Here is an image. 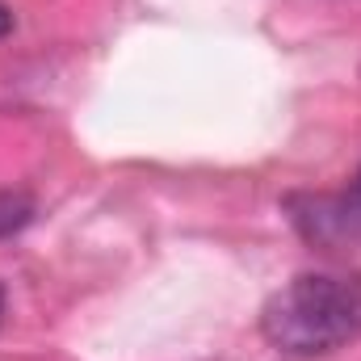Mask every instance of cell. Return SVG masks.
Returning <instances> with one entry per match:
<instances>
[{
  "label": "cell",
  "instance_id": "cell-1",
  "mask_svg": "<svg viewBox=\"0 0 361 361\" xmlns=\"http://www.w3.org/2000/svg\"><path fill=\"white\" fill-rule=\"evenodd\" d=\"M261 332L273 349L319 357L361 336V277L302 273L281 286L261 311Z\"/></svg>",
  "mask_w": 361,
  "mask_h": 361
},
{
  "label": "cell",
  "instance_id": "cell-2",
  "mask_svg": "<svg viewBox=\"0 0 361 361\" xmlns=\"http://www.w3.org/2000/svg\"><path fill=\"white\" fill-rule=\"evenodd\" d=\"M290 210H294V227L319 248H336V244L361 235V223L353 219L345 193H336V197H328V193H319V197H290Z\"/></svg>",
  "mask_w": 361,
  "mask_h": 361
},
{
  "label": "cell",
  "instance_id": "cell-3",
  "mask_svg": "<svg viewBox=\"0 0 361 361\" xmlns=\"http://www.w3.org/2000/svg\"><path fill=\"white\" fill-rule=\"evenodd\" d=\"M34 210H38V206H34L30 193H21V189H0V240L25 231V227L34 223Z\"/></svg>",
  "mask_w": 361,
  "mask_h": 361
},
{
  "label": "cell",
  "instance_id": "cell-4",
  "mask_svg": "<svg viewBox=\"0 0 361 361\" xmlns=\"http://www.w3.org/2000/svg\"><path fill=\"white\" fill-rule=\"evenodd\" d=\"M345 202H349V210H353V219L361 223V169H357V180H353V189L345 193Z\"/></svg>",
  "mask_w": 361,
  "mask_h": 361
},
{
  "label": "cell",
  "instance_id": "cell-5",
  "mask_svg": "<svg viewBox=\"0 0 361 361\" xmlns=\"http://www.w3.org/2000/svg\"><path fill=\"white\" fill-rule=\"evenodd\" d=\"M8 30H13V13H8V8H4V4H0V38H4V34H8Z\"/></svg>",
  "mask_w": 361,
  "mask_h": 361
},
{
  "label": "cell",
  "instance_id": "cell-6",
  "mask_svg": "<svg viewBox=\"0 0 361 361\" xmlns=\"http://www.w3.org/2000/svg\"><path fill=\"white\" fill-rule=\"evenodd\" d=\"M0 319H4V286H0Z\"/></svg>",
  "mask_w": 361,
  "mask_h": 361
}]
</instances>
